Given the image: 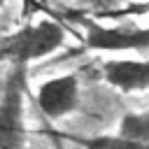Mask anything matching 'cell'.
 I'll return each mask as SVG.
<instances>
[{"label":"cell","mask_w":149,"mask_h":149,"mask_svg":"<svg viewBox=\"0 0 149 149\" xmlns=\"http://www.w3.org/2000/svg\"><path fill=\"white\" fill-rule=\"evenodd\" d=\"M63 42H65V30L56 21L44 19L16 30L14 35H7L0 42V58L19 65H30L58 51Z\"/></svg>","instance_id":"1"},{"label":"cell","mask_w":149,"mask_h":149,"mask_svg":"<svg viewBox=\"0 0 149 149\" xmlns=\"http://www.w3.org/2000/svg\"><path fill=\"white\" fill-rule=\"evenodd\" d=\"M26 68L28 65L12 63L9 77L5 81V91L0 98V149L26 147V114H23Z\"/></svg>","instance_id":"2"},{"label":"cell","mask_w":149,"mask_h":149,"mask_svg":"<svg viewBox=\"0 0 149 149\" xmlns=\"http://www.w3.org/2000/svg\"><path fill=\"white\" fill-rule=\"evenodd\" d=\"M84 26V44L91 51H147L149 30L144 26H102L93 19H79Z\"/></svg>","instance_id":"3"},{"label":"cell","mask_w":149,"mask_h":149,"mask_svg":"<svg viewBox=\"0 0 149 149\" xmlns=\"http://www.w3.org/2000/svg\"><path fill=\"white\" fill-rule=\"evenodd\" d=\"M37 105L47 119H63L79 105V79L74 74H61L47 79L37 88Z\"/></svg>","instance_id":"4"},{"label":"cell","mask_w":149,"mask_h":149,"mask_svg":"<svg viewBox=\"0 0 149 149\" xmlns=\"http://www.w3.org/2000/svg\"><path fill=\"white\" fill-rule=\"evenodd\" d=\"M100 74L119 91H147L149 86L147 58H107L100 63Z\"/></svg>","instance_id":"5"},{"label":"cell","mask_w":149,"mask_h":149,"mask_svg":"<svg viewBox=\"0 0 149 149\" xmlns=\"http://www.w3.org/2000/svg\"><path fill=\"white\" fill-rule=\"evenodd\" d=\"M70 140L81 144L84 149H149V144L126 140L121 135H95V137H70Z\"/></svg>","instance_id":"6"},{"label":"cell","mask_w":149,"mask_h":149,"mask_svg":"<svg viewBox=\"0 0 149 149\" xmlns=\"http://www.w3.org/2000/svg\"><path fill=\"white\" fill-rule=\"evenodd\" d=\"M126 140H135V142H144L149 144V114L140 112V114H126L119 123V133Z\"/></svg>","instance_id":"7"},{"label":"cell","mask_w":149,"mask_h":149,"mask_svg":"<svg viewBox=\"0 0 149 149\" xmlns=\"http://www.w3.org/2000/svg\"><path fill=\"white\" fill-rule=\"evenodd\" d=\"M2 5H5V0H0V7H2Z\"/></svg>","instance_id":"8"}]
</instances>
